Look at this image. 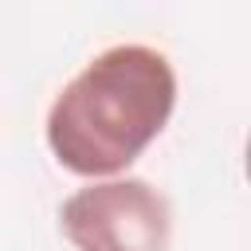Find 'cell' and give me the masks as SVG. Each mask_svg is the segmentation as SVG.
<instances>
[{"label": "cell", "mask_w": 251, "mask_h": 251, "mask_svg": "<svg viewBox=\"0 0 251 251\" xmlns=\"http://www.w3.org/2000/svg\"><path fill=\"white\" fill-rule=\"evenodd\" d=\"M173 106V63L157 47L118 43L94 55L51 102L47 145L78 176H114L145 153Z\"/></svg>", "instance_id": "obj_1"}, {"label": "cell", "mask_w": 251, "mask_h": 251, "mask_svg": "<svg viewBox=\"0 0 251 251\" xmlns=\"http://www.w3.org/2000/svg\"><path fill=\"white\" fill-rule=\"evenodd\" d=\"M63 235L78 251H165L169 204L141 176H118L78 188L59 208Z\"/></svg>", "instance_id": "obj_2"}]
</instances>
